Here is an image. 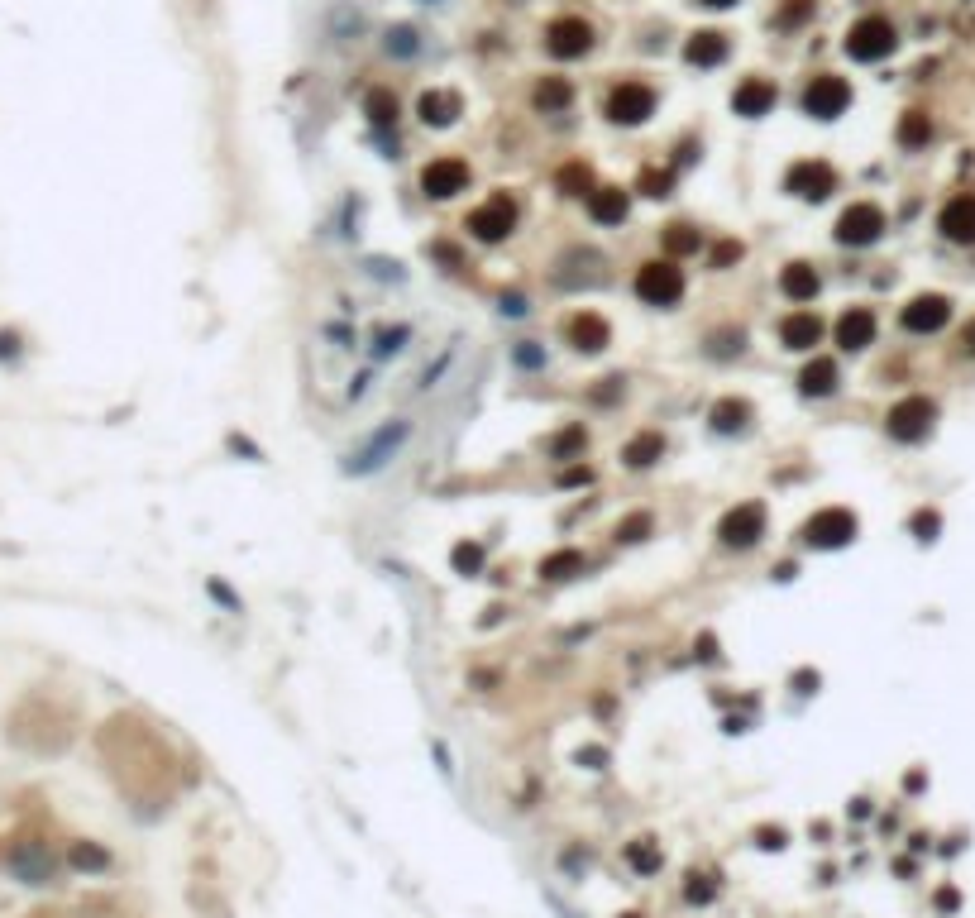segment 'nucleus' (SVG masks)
Listing matches in <instances>:
<instances>
[{
  "label": "nucleus",
  "mask_w": 975,
  "mask_h": 918,
  "mask_svg": "<svg viewBox=\"0 0 975 918\" xmlns=\"http://www.w3.org/2000/svg\"><path fill=\"white\" fill-rule=\"evenodd\" d=\"M517 225H521V201L512 192H493V197L483 201V206H474L469 220H464V230L483 244H502Z\"/></svg>",
  "instance_id": "obj_1"
},
{
  "label": "nucleus",
  "mask_w": 975,
  "mask_h": 918,
  "mask_svg": "<svg viewBox=\"0 0 975 918\" xmlns=\"http://www.w3.org/2000/svg\"><path fill=\"white\" fill-rule=\"evenodd\" d=\"M894 48H899V34H894V24L885 15H866V20H856L846 29V53L856 63H880Z\"/></svg>",
  "instance_id": "obj_2"
},
{
  "label": "nucleus",
  "mask_w": 975,
  "mask_h": 918,
  "mask_svg": "<svg viewBox=\"0 0 975 918\" xmlns=\"http://www.w3.org/2000/svg\"><path fill=\"white\" fill-rule=\"evenodd\" d=\"M636 297L650 306H674L684 297V268L670 259H655L636 268Z\"/></svg>",
  "instance_id": "obj_3"
},
{
  "label": "nucleus",
  "mask_w": 975,
  "mask_h": 918,
  "mask_svg": "<svg viewBox=\"0 0 975 918\" xmlns=\"http://www.w3.org/2000/svg\"><path fill=\"white\" fill-rule=\"evenodd\" d=\"M603 115L612 125H646L650 115H655V91L646 82H617V87L607 91Z\"/></svg>",
  "instance_id": "obj_4"
},
{
  "label": "nucleus",
  "mask_w": 975,
  "mask_h": 918,
  "mask_svg": "<svg viewBox=\"0 0 975 918\" xmlns=\"http://www.w3.org/2000/svg\"><path fill=\"white\" fill-rule=\"evenodd\" d=\"M803 110L813 120H837L851 110V82L837 77V72H818L808 87H803Z\"/></svg>",
  "instance_id": "obj_5"
},
{
  "label": "nucleus",
  "mask_w": 975,
  "mask_h": 918,
  "mask_svg": "<svg viewBox=\"0 0 975 918\" xmlns=\"http://www.w3.org/2000/svg\"><path fill=\"white\" fill-rule=\"evenodd\" d=\"M784 187L803 201H827L837 187H842V177H837V168H832L827 158H799V163L784 173Z\"/></svg>",
  "instance_id": "obj_6"
},
{
  "label": "nucleus",
  "mask_w": 975,
  "mask_h": 918,
  "mask_svg": "<svg viewBox=\"0 0 975 918\" xmlns=\"http://www.w3.org/2000/svg\"><path fill=\"white\" fill-rule=\"evenodd\" d=\"M803 536H808V546H813V550L851 546V541H856V512H851V507H823V512H813V517H808Z\"/></svg>",
  "instance_id": "obj_7"
},
{
  "label": "nucleus",
  "mask_w": 975,
  "mask_h": 918,
  "mask_svg": "<svg viewBox=\"0 0 975 918\" xmlns=\"http://www.w3.org/2000/svg\"><path fill=\"white\" fill-rule=\"evenodd\" d=\"M880 235H885V211L875 201H851L837 216V244H846V249H866Z\"/></svg>",
  "instance_id": "obj_8"
},
{
  "label": "nucleus",
  "mask_w": 975,
  "mask_h": 918,
  "mask_svg": "<svg viewBox=\"0 0 975 918\" xmlns=\"http://www.w3.org/2000/svg\"><path fill=\"white\" fill-rule=\"evenodd\" d=\"M760 536H765V507L760 503H737L722 512V522H717V541L727 550H746L756 546Z\"/></svg>",
  "instance_id": "obj_9"
},
{
  "label": "nucleus",
  "mask_w": 975,
  "mask_h": 918,
  "mask_svg": "<svg viewBox=\"0 0 975 918\" xmlns=\"http://www.w3.org/2000/svg\"><path fill=\"white\" fill-rule=\"evenodd\" d=\"M593 24L579 20V15H564V20H555L550 29H545V48L555 53V58H564V63H574V58H588L593 53Z\"/></svg>",
  "instance_id": "obj_10"
},
{
  "label": "nucleus",
  "mask_w": 975,
  "mask_h": 918,
  "mask_svg": "<svg viewBox=\"0 0 975 918\" xmlns=\"http://www.w3.org/2000/svg\"><path fill=\"white\" fill-rule=\"evenodd\" d=\"M421 192L435 201H450L459 192H469V163L455 158V153H445V158H431L426 163V173H421Z\"/></svg>",
  "instance_id": "obj_11"
},
{
  "label": "nucleus",
  "mask_w": 975,
  "mask_h": 918,
  "mask_svg": "<svg viewBox=\"0 0 975 918\" xmlns=\"http://www.w3.org/2000/svg\"><path fill=\"white\" fill-rule=\"evenodd\" d=\"M937 421V402L932 397H904L889 407V436L894 440H923Z\"/></svg>",
  "instance_id": "obj_12"
},
{
  "label": "nucleus",
  "mask_w": 975,
  "mask_h": 918,
  "mask_svg": "<svg viewBox=\"0 0 975 918\" xmlns=\"http://www.w3.org/2000/svg\"><path fill=\"white\" fill-rule=\"evenodd\" d=\"M899 321H904V330H913V335H937V330L952 321V297H942V292H918V297L899 311Z\"/></svg>",
  "instance_id": "obj_13"
},
{
  "label": "nucleus",
  "mask_w": 975,
  "mask_h": 918,
  "mask_svg": "<svg viewBox=\"0 0 975 918\" xmlns=\"http://www.w3.org/2000/svg\"><path fill=\"white\" fill-rule=\"evenodd\" d=\"M780 101V87L770 82V77H741L737 91H732V110H737L741 120H760V115H770Z\"/></svg>",
  "instance_id": "obj_14"
},
{
  "label": "nucleus",
  "mask_w": 975,
  "mask_h": 918,
  "mask_svg": "<svg viewBox=\"0 0 975 918\" xmlns=\"http://www.w3.org/2000/svg\"><path fill=\"white\" fill-rule=\"evenodd\" d=\"M564 340H569L579 354H598L607 340H612V330H607V321L598 316V311H574V316L564 321Z\"/></svg>",
  "instance_id": "obj_15"
},
{
  "label": "nucleus",
  "mask_w": 975,
  "mask_h": 918,
  "mask_svg": "<svg viewBox=\"0 0 975 918\" xmlns=\"http://www.w3.org/2000/svg\"><path fill=\"white\" fill-rule=\"evenodd\" d=\"M416 115H421V125L445 130V125H455L459 115H464V101H459V91H450V87H431V91H421Z\"/></svg>",
  "instance_id": "obj_16"
},
{
  "label": "nucleus",
  "mask_w": 975,
  "mask_h": 918,
  "mask_svg": "<svg viewBox=\"0 0 975 918\" xmlns=\"http://www.w3.org/2000/svg\"><path fill=\"white\" fill-rule=\"evenodd\" d=\"M875 311L870 306H846L842 316H837V326H832V335H837V345L842 350H866L870 340H875Z\"/></svg>",
  "instance_id": "obj_17"
},
{
  "label": "nucleus",
  "mask_w": 975,
  "mask_h": 918,
  "mask_svg": "<svg viewBox=\"0 0 975 918\" xmlns=\"http://www.w3.org/2000/svg\"><path fill=\"white\" fill-rule=\"evenodd\" d=\"M937 230H942L952 244H975V197L971 192H961V197H952L947 206H942Z\"/></svg>",
  "instance_id": "obj_18"
},
{
  "label": "nucleus",
  "mask_w": 975,
  "mask_h": 918,
  "mask_svg": "<svg viewBox=\"0 0 975 918\" xmlns=\"http://www.w3.org/2000/svg\"><path fill=\"white\" fill-rule=\"evenodd\" d=\"M823 335H827V321L813 316V311H794V316H784L780 326L784 350H813V345H823Z\"/></svg>",
  "instance_id": "obj_19"
},
{
  "label": "nucleus",
  "mask_w": 975,
  "mask_h": 918,
  "mask_svg": "<svg viewBox=\"0 0 975 918\" xmlns=\"http://www.w3.org/2000/svg\"><path fill=\"white\" fill-rule=\"evenodd\" d=\"M727 53H732V44H727L722 29H698L694 39L684 44V63L689 67H717V63H727Z\"/></svg>",
  "instance_id": "obj_20"
},
{
  "label": "nucleus",
  "mask_w": 975,
  "mask_h": 918,
  "mask_svg": "<svg viewBox=\"0 0 975 918\" xmlns=\"http://www.w3.org/2000/svg\"><path fill=\"white\" fill-rule=\"evenodd\" d=\"M584 201H588V216L598 220V225H622L627 211H631V201H627L622 187H593Z\"/></svg>",
  "instance_id": "obj_21"
},
{
  "label": "nucleus",
  "mask_w": 975,
  "mask_h": 918,
  "mask_svg": "<svg viewBox=\"0 0 975 918\" xmlns=\"http://www.w3.org/2000/svg\"><path fill=\"white\" fill-rule=\"evenodd\" d=\"M837 383H842V373L832 359H808L799 373V393L803 397H832L837 393Z\"/></svg>",
  "instance_id": "obj_22"
},
{
  "label": "nucleus",
  "mask_w": 975,
  "mask_h": 918,
  "mask_svg": "<svg viewBox=\"0 0 975 918\" xmlns=\"http://www.w3.org/2000/svg\"><path fill=\"white\" fill-rule=\"evenodd\" d=\"M569 101H574V82L569 77H541L536 91H531V106L541 115H560V110H569Z\"/></svg>",
  "instance_id": "obj_23"
},
{
  "label": "nucleus",
  "mask_w": 975,
  "mask_h": 918,
  "mask_svg": "<svg viewBox=\"0 0 975 918\" xmlns=\"http://www.w3.org/2000/svg\"><path fill=\"white\" fill-rule=\"evenodd\" d=\"M780 287H784V297H789V302H813L823 283H818V273H813L808 263H784Z\"/></svg>",
  "instance_id": "obj_24"
},
{
  "label": "nucleus",
  "mask_w": 975,
  "mask_h": 918,
  "mask_svg": "<svg viewBox=\"0 0 975 918\" xmlns=\"http://www.w3.org/2000/svg\"><path fill=\"white\" fill-rule=\"evenodd\" d=\"M660 455H665V436H660V431H641V436L627 445V455L622 459H627L631 469H646V464H655Z\"/></svg>",
  "instance_id": "obj_25"
},
{
  "label": "nucleus",
  "mask_w": 975,
  "mask_h": 918,
  "mask_svg": "<svg viewBox=\"0 0 975 918\" xmlns=\"http://www.w3.org/2000/svg\"><path fill=\"white\" fill-rule=\"evenodd\" d=\"M713 426L717 431H741L746 421H751V402H741V397H722V402H713Z\"/></svg>",
  "instance_id": "obj_26"
},
{
  "label": "nucleus",
  "mask_w": 975,
  "mask_h": 918,
  "mask_svg": "<svg viewBox=\"0 0 975 918\" xmlns=\"http://www.w3.org/2000/svg\"><path fill=\"white\" fill-rule=\"evenodd\" d=\"M555 187L569 192V197H588L598 182H593V168H588V163H564L560 173H555Z\"/></svg>",
  "instance_id": "obj_27"
},
{
  "label": "nucleus",
  "mask_w": 975,
  "mask_h": 918,
  "mask_svg": "<svg viewBox=\"0 0 975 918\" xmlns=\"http://www.w3.org/2000/svg\"><path fill=\"white\" fill-rule=\"evenodd\" d=\"M928 139H932L928 110H909V115L899 120V144H904V149H923Z\"/></svg>",
  "instance_id": "obj_28"
},
{
  "label": "nucleus",
  "mask_w": 975,
  "mask_h": 918,
  "mask_svg": "<svg viewBox=\"0 0 975 918\" xmlns=\"http://www.w3.org/2000/svg\"><path fill=\"white\" fill-rule=\"evenodd\" d=\"M698 244H703V240H698V230L689 225V220H674V225H665V249H670V254H679V259H684V254H694Z\"/></svg>",
  "instance_id": "obj_29"
},
{
  "label": "nucleus",
  "mask_w": 975,
  "mask_h": 918,
  "mask_svg": "<svg viewBox=\"0 0 975 918\" xmlns=\"http://www.w3.org/2000/svg\"><path fill=\"white\" fill-rule=\"evenodd\" d=\"M579 565H584V555H579V550H555V555L541 565V574H545V579H574Z\"/></svg>",
  "instance_id": "obj_30"
},
{
  "label": "nucleus",
  "mask_w": 975,
  "mask_h": 918,
  "mask_svg": "<svg viewBox=\"0 0 975 918\" xmlns=\"http://www.w3.org/2000/svg\"><path fill=\"white\" fill-rule=\"evenodd\" d=\"M397 110H402V106H397V96H392V91H383V87L369 91V115L378 120V125H392V120H397Z\"/></svg>",
  "instance_id": "obj_31"
},
{
  "label": "nucleus",
  "mask_w": 975,
  "mask_h": 918,
  "mask_svg": "<svg viewBox=\"0 0 975 918\" xmlns=\"http://www.w3.org/2000/svg\"><path fill=\"white\" fill-rule=\"evenodd\" d=\"M808 15H813V0H784L775 24H780V29H789V24H808Z\"/></svg>",
  "instance_id": "obj_32"
},
{
  "label": "nucleus",
  "mask_w": 975,
  "mask_h": 918,
  "mask_svg": "<svg viewBox=\"0 0 975 918\" xmlns=\"http://www.w3.org/2000/svg\"><path fill=\"white\" fill-rule=\"evenodd\" d=\"M641 192L646 197H670V173H641Z\"/></svg>",
  "instance_id": "obj_33"
},
{
  "label": "nucleus",
  "mask_w": 975,
  "mask_h": 918,
  "mask_svg": "<svg viewBox=\"0 0 975 918\" xmlns=\"http://www.w3.org/2000/svg\"><path fill=\"white\" fill-rule=\"evenodd\" d=\"M937 526H942V522H937V512H918V517H913V531H918V541H932V536H937Z\"/></svg>",
  "instance_id": "obj_34"
},
{
  "label": "nucleus",
  "mask_w": 975,
  "mask_h": 918,
  "mask_svg": "<svg viewBox=\"0 0 975 918\" xmlns=\"http://www.w3.org/2000/svg\"><path fill=\"white\" fill-rule=\"evenodd\" d=\"M646 531H650V517H646V512H641V517H631V522H622V531H617V536H622V541H641Z\"/></svg>",
  "instance_id": "obj_35"
},
{
  "label": "nucleus",
  "mask_w": 975,
  "mask_h": 918,
  "mask_svg": "<svg viewBox=\"0 0 975 918\" xmlns=\"http://www.w3.org/2000/svg\"><path fill=\"white\" fill-rule=\"evenodd\" d=\"M741 259V244L737 240H727V244H717V249H713V263H717V268H727V263H737Z\"/></svg>",
  "instance_id": "obj_36"
},
{
  "label": "nucleus",
  "mask_w": 975,
  "mask_h": 918,
  "mask_svg": "<svg viewBox=\"0 0 975 918\" xmlns=\"http://www.w3.org/2000/svg\"><path fill=\"white\" fill-rule=\"evenodd\" d=\"M455 560H459V569H464V574H474L478 560H483V550H478V546H459V550H455Z\"/></svg>",
  "instance_id": "obj_37"
},
{
  "label": "nucleus",
  "mask_w": 975,
  "mask_h": 918,
  "mask_svg": "<svg viewBox=\"0 0 975 918\" xmlns=\"http://www.w3.org/2000/svg\"><path fill=\"white\" fill-rule=\"evenodd\" d=\"M961 345H966V354H975V321H966V330H961Z\"/></svg>",
  "instance_id": "obj_38"
},
{
  "label": "nucleus",
  "mask_w": 975,
  "mask_h": 918,
  "mask_svg": "<svg viewBox=\"0 0 975 918\" xmlns=\"http://www.w3.org/2000/svg\"><path fill=\"white\" fill-rule=\"evenodd\" d=\"M698 5H708V10H732L737 0H698Z\"/></svg>",
  "instance_id": "obj_39"
}]
</instances>
